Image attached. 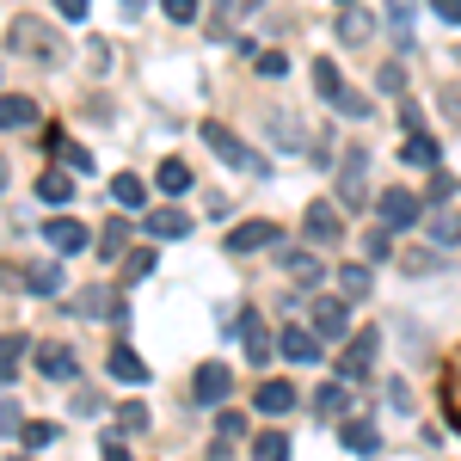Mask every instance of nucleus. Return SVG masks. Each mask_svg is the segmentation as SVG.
<instances>
[{"mask_svg": "<svg viewBox=\"0 0 461 461\" xmlns=\"http://www.w3.org/2000/svg\"><path fill=\"white\" fill-rule=\"evenodd\" d=\"M13 50L32 56V62H43V68H62V62H68V43L50 32L43 19H13Z\"/></svg>", "mask_w": 461, "mask_h": 461, "instance_id": "obj_1", "label": "nucleus"}, {"mask_svg": "<svg viewBox=\"0 0 461 461\" xmlns=\"http://www.w3.org/2000/svg\"><path fill=\"white\" fill-rule=\"evenodd\" d=\"M203 142H210L228 167H240V173H271V167H265V154H252V148L240 142L228 123H215V117H203Z\"/></svg>", "mask_w": 461, "mask_h": 461, "instance_id": "obj_2", "label": "nucleus"}, {"mask_svg": "<svg viewBox=\"0 0 461 461\" xmlns=\"http://www.w3.org/2000/svg\"><path fill=\"white\" fill-rule=\"evenodd\" d=\"M308 332H314L320 345H326V339H332V345L351 339V302H345V295H320L314 308H308Z\"/></svg>", "mask_w": 461, "mask_h": 461, "instance_id": "obj_3", "label": "nucleus"}, {"mask_svg": "<svg viewBox=\"0 0 461 461\" xmlns=\"http://www.w3.org/2000/svg\"><path fill=\"white\" fill-rule=\"evenodd\" d=\"M369 203V154L345 148V167H339V210H363Z\"/></svg>", "mask_w": 461, "mask_h": 461, "instance_id": "obj_4", "label": "nucleus"}, {"mask_svg": "<svg viewBox=\"0 0 461 461\" xmlns=\"http://www.w3.org/2000/svg\"><path fill=\"white\" fill-rule=\"evenodd\" d=\"M375 210H382V228H388V234H406V228H419V221H425V203H419L406 185H388Z\"/></svg>", "mask_w": 461, "mask_h": 461, "instance_id": "obj_5", "label": "nucleus"}, {"mask_svg": "<svg viewBox=\"0 0 461 461\" xmlns=\"http://www.w3.org/2000/svg\"><path fill=\"white\" fill-rule=\"evenodd\" d=\"M234 393V369L228 363H197V375H191V400L197 406H221Z\"/></svg>", "mask_w": 461, "mask_h": 461, "instance_id": "obj_6", "label": "nucleus"}, {"mask_svg": "<svg viewBox=\"0 0 461 461\" xmlns=\"http://www.w3.org/2000/svg\"><path fill=\"white\" fill-rule=\"evenodd\" d=\"M375 351H382V332H375V326H363L351 345H345V357H339V375H345V382H363V375H369V363H375Z\"/></svg>", "mask_w": 461, "mask_h": 461, "instance_id": "obj_7", "label": "nucleus"}, {"mask_svg": "<svg viewBox=\"0 0 461 461\" xmlns=\"http://www.w3.org/2000/svg\"><path fill=\"white\" fill-rule=\"evenodd\" d=\"M74 314H86V320H123V295L111 284H86L80 295H74Z\"/></svg>", "mask_w": 461, "mask_h": 461, "instance_id": "obj_8", "label": "nucleus"}, {"mask_svg": "<svg viewBox=\"0 0 461 461\" xmlns=\"http://www.w3.org/2000/svg\"><path fill=\"white\" fill-rule=\"evenodd\" d=\"M284 240V228L277 221H240V228H228V252H265Z\"/></svg>", "mask_w": 461, "mask_h": 461, "instance_id": "obj_9", "label": "nucleus"}, {"mask_svg": "<svg viewBox=\"0 0 461 461\" xmlns=\"http://www.w3.org/2000/svg\"><path fill=\"white\" fill-rule=\"evenodd\" d=\"M37 375H50V382H74V351L62 339H43L37 345Z\"/></svg>", "mask_w": 461, "mask_h": 461, "instance_id": "obj_10", "label": "nucleus"}, {"mask_svg": "<svg viewBox=\"0 0 461 461\" xmlns=\"http://www.w3.org/2000/svg\"><path fill=\"white\" fill-rule=\"evenodd\" d=\"M302 228H308L314 247H339V234H345V221H339L332 203H308V221H302Z\"/></svg>", "mask_w": 461, "mask_h": 461, "instance_id": "obj_11", "label": "nucleus"}, {"mask_svg": "<svg viewBox=\"0 0 461 461\" xmlns=\"http://www.w3.org/2000/svg\"><path fill=\"white\" fill-rule=\"evenodd\" d=\"M43 240H50V252H86V228L74 215H50L43 221Z\"/></svg>", "mask_w": 461, "mask_h": 461, "instance_id": "obj_12", "label": "nucleus"}, {"mask_svg": "<svg viewBox=\"0 0 461 461\" xmlns=\"http://www.w3.org/2000/svg\"><path fill=\"white\" fill-rule=\"evenodd\" d=\"M221 326H228V332L240 326V339H247V357H252V363H271V332H265V320H258V314H234V320H221Z\"/></svg>", "mask_w": 461, "mask_h": 461, "instance_id": "obj_13", "label": "nucleus"}, {"mask_svg": "<svg viewBox=\"0 0 461 461\" xmlns=\"http://www.w3.org/2000/svg\"><path fill=\"white\" fill-rule=\"evenodd\" d=\"M277 351H284L289 363H320V339L308 326H284V332H277Z\"/></svg>", "mask_w": 461, "mask_h": 461, "instance_id": "obj_14", "label": "nucleus"}, {"mask_svg": "<svg viewBox=\"0 0 461 461\" xmlns=\"http://www.w3.org/2000/svg\"><path fill=\"white\" fill-rule=\"evenodd\" d=\"M252 406H258L265 419H284V412H295V388H289V382H258Z\"/></svg>", "mask_w": 461, "mask_h": 461, "instance_id": "obj_15", "label": "nucleus"}, {"mask_svg": "<svg viewBox=\"0 0 461 461\" xmlns=\"http://www.w3.org/2000/svg\"><path fill=\"white\" fill-rule=\"evenodd\" d=\"M105 369L117 375V382H136V388L148 382V363H142V351H136V345H111V363H105Z\"/></svg>", "mask_w": 461, "mask_h": 461, "instance_id": "obj_16", "label": "nucleus"}, {"mask_svg": "<svg viewBox=\"0 0 461 461\" xmlns=\"http://www.w3.org/2000/svg\"><path fill=\"white\" fill-rule=\"evenodd\" d=\"M142 228L154 240H185V234H191V215L185 210H154V215H142Z\"/></svg>", "mask_w": 461, "mask_h": 461, "instance_id": "obj_17", "label": "nucleus"}, {"mask_svg": "<svg viewBox=\"0 0 461 461\" xmlns=\"http://www.w3.org/2000/svg\"><path fill=\"white\" fill-rule=\"evenodd\" d=\"M25 123H37V99H25V93H0V130H25Z\"/></svg>", "mask_w": 461, "mask_h": 461, "instance_id": "obj_18", "label": "nucleus"}, {"mask_svg": "<svg viewBox=\"0 0 461 461\" xmlns=\"http://www.w3.org/2000/svg\"><path fill=\"white\" fill-rule=\"evenodd\" d=\"M406 167H437L443 160V148H437V136H425V130H406Z\"/></svg>", "mask_w": 461, "mask_h": 461, "instance_id": "obj_19", "label": "nucleus"}, {"mask_svg": "<svg viewBox=\"0 0 461 461\" xmlns=\"http://www.w3.org/2000/svg\"><path fill=\"white\" fill-rule=\"evenodd\" d=\"M32 351V339L25 332H6L0 339V388H13V375H19V357Z\"/></svg>", "mask_w": 461, "mask_h": 461, "instance_id": "obj_20", "label": "nucleus"}, {"mask_svg": "<svg viewBox=\"0 0 461 461\" xmlns=\"http://www.w3.org/2000/svg\"><path fill=\"white\" fill-rule=\"evenodd\" d=\"M37 197H43V203H68V197H74V178L62 173V167L37 173Z\"/></svg>", "mask_w": 461, "mask_h": 461, "instance_id": "obj_21", "label": "nucleus"}, {"mask_svg": "<svg viewBox=\"0 0 461 461\" xmlns=\"http://www.w3.org/2000/svg\"><path fill=\"white\" fill-rule=\"evenodd\" d=\"M369 32H375V25H369L363 6H339V37H345V43H369Z\"/></svg>", "mask_w": 461, "mask_h": 461, "instance_id": "obj_22", "label": "nucleus"}, {"mask_svg": "<svg viewBox=\"0 0 461 461\" xmlns=\"http://www.w3.org/2000/svg\"><path fill=\"white\" fill-rule=\"evenodd\" d=\"M369 284H375V277H369V265H339V295H345V302H363Z\"/></svg>", "mask_w": 461, "mask_h": 461, "instance_id": "obj_23", "label": "nucleus"}, {"mask_svg": "<svg viewBox=\"0 0 461 461\" xmlns=\"http://www.w3.org/2000/svg\"><path fill=\"white\" fill-rule=\"evenodd\" d=\"M154 185H160L167 197H185V191H191V167H185V160H160V173H154Z\"/></svg>", "mask_w": 461, "mask_h": 461, "instance_id": "obj_24", "label": "nucleus"}, {"mask_svg": "<svg viewBox=\"0 0 461 461\" xmlns=\"http://www.w3.org/2000/svg\"><path fill=\"white\" fill-rule=\"evenodd\" d=\"M111 197H117L123 210H142V203H148V185L136 173H117V178H111Z\"/></svg>", "mask_w": 461, "mask_h": 461, "instance_id": "obj_25", "label": "nucleus"}, {"mask_svg": "<svg viewBox=\"0 0 461 461\" xmlns=\"http://www.w3.org/2000/svg\"><path fill=\"white\" fill-rule=\"evenodd\" d=\"M314 406L326 419H345V412H351V388H345V382H326V388L314 393Z\"/></svg>", "mask_w": 461, "mask_h": 461, "instance_id": "obj_26", "label": "nucleus"}, {"mask_svg": "<svg viewBox=\"0 0 461 461\" xmlns=\"http://www.w3.org/2000/svg\"><path fill=\"white\" fill-rule=\"evenodd\" d=\"M430 240H437V247H461V215L456 210H430Z\"/></svg>", "mask_w": 461, "mask_h": 461, "instance_id": "obj_27", "label": "nucleus"}, {"mask_svg": "<svg viewBox=\"0 0 461 461\" xmlns=\"http://www.w3.org/2000/svg\"><path fill=\"white\" fill-rule=\"evenodd\" d=\"M345 449H357V456H375V449H382V430L363 425V419H351V425H345Z\"/></svg>", "mask_w": 461, "mask_h": 461, "instance_id": "obj_28", "label": "nucleus"}, {"mask_svg": "<svg viewBox=\"0 0 461 461\" xmlns=\"http://www.w3.org/2000/svg\"><path fill=\"white\" fill-rule=\"evenodd\" d=\"M252 461H289V437L284 430H258L252 437Z\"/></svg>", "mask_w": 461, "mask_h": 461, "instance_id": "obj_29", "label": "nucleus"}, {"mask_svg": "<svg viewBox=\"0 0 461 461\" xmlns=\"http://www.w3.org/2000/svg\"><path fill=\"white\" fill-rule=\"evenodd\" d=\"M284 265H289V277H295L302 289L320 284V258H314V252H284Z\"/></svg>", "mask_w": 461, "mask_h": 461, "instance_id": "obj_30", "label": "nucleus"}, {"mask_svg": "<svg viewBox=\"0 0 461 461\" xmlns=\"http://www.w3.org/2000/svg\"><path fill=\"white\" fill-rule=\"evenodd\" d=\"M25 289H32V295H56V289H62V265H32V271H25Z\"/></svg>", "mask_w": 461, "mask_h": 461, "instance_id": "obj_31", "label": "nucleus"}, {"mask_svg": "<svg viewBox=\"0 0 461 461\" xmlns=\"http://www.w3.org/2000/svg\"><path fill=\"white\" fill-rule=\"evenodd\" d=\"M314 86H320V99H326V105L345 93V80H339V68H332V56H320V62H314Z\"/></svg>", "mask_w": 461, "mask_h": 461, "instance_id": "obj_32", "label": "nucleus"}, {"mask_svg": "<svg viewBox=\"0 0 461 461\" xmlns=\"http://www.w3.org/2000/svg\"><path fill=\"white\" fill-rule=\"evenodd\" d=\"M375 93H382V99H400V93H406V68H400V62H382V68H375Z\"/></svg>", "mask_w": 461, "mask_h": 461, "instance_id": "obj_33", "label": "nucleus"}, {"mask_svg": "<svg viewBox=\"0 0 461 461\" xmlns=\"http://www.w3.org/2000/svg\"><path fill=\"white\" fill-rule=\"evenodd\" d=\"M265 130H271L284 148H302V123H289V111H271V117H265Z\"/></svg>", "mask_w": 461, "mask_h": 461, "instance_id": "obj_34", "label": "nucleus"}, {"mask_svg": "<svg viewBox=\"0 0 461 461\" xmlns=\"http://www.w3.org/2000/svg\"><path fill=\"white\" fill-rule=\"evenodd\" d=\"M123 240H130V215H117L105 234H99V258H117V252H123Z\"/></svg>", "mask_w": 461, "mask_h": 461, "instance_id": "obj_35", "label": "nucleus"}, {"mask_svg": "<svg viewBox=\"0 0 461 461\" xmlns=\"http://www.w3.org/2000/svg\"><path fill=\"white\" fill-rule=\"evenodd\" d=\"M19 443H25V449H50V443H56V425H50V419H25Z\"/></svg>", "mask_w": 461, "mask_h": 461, "instance_id": "obj_36", "label": "nucleus"}, {"mask_svg": "<svg viewBox=\"0 0 461 461\" xmlns=\"http://www.w3.org/2000/svg\"><path fill=\"white\" fill-rule=\"evenodd\" d=\"M388 25H393V37H400V43L412 37V0H388Z\"/></svg>", "mask_w": 461, "mask_h": 461, "instance_id": "obj_37", "label": "nucleus"}, {"mask_svg": "<svg viewBox=\"0 0 461 461\" xmlns=\"http://www.w3.org/2000/svg\"><path fill=\"white\" fill-rule=\"evenodd\" d=\"M117 430H148V406L142 400H123V406H117Z\"/></svg>", "mask_w": 461, "mask_h": 461, "instance_id": "obj_38", "label": "nucleus"}, {"mask_svg": "<svg viewBox=\"0 0 461 461\" xmlns=\"http://www.w3.org/2000/svg\"><path fill=\"white\" fill-rule=\"evenodd\" d=\"M400 265H406V271H412V277H425V271H443V258H437V252H430V247L406 252V258H400Z\"/></svg>", "mask_w": 461, "mask_h": 461, "instance_id": "obj_39", "label": "nucleus"}, {"mask_svg": "<svg viewBox=\"0 0 461 461\" xmlns=\"http://www.w3.org/2000/svg\"><path fill=\"white\" fill-rule=\"evenodd\" d=\"M258 74H265V80H284V74H289V56H284V50H265V56H258Z\"/></svg>", "mask_w": 461, "mask_h": 461, "instance_id": "obj_40", "label": "nucleus"}, {"mask_svg": "<svg viewBox=\"0 0 461 461\" xmlns=\"http://www.w3.org/2000/svg\"><path fill=\"white\" fill-rule=\"evenodd\" d=\"M363 247H369V258H375V265H388V258H393V234H388V228H375Z\"/></svg>", "mask_w": 461, "mask_h": 461, "instance_id": "obj_41", "label": "nucleus"}, {"mask_svg": "<svg viewBox=\"0 0 461 461\" xmlns=\"http://www.w3.org/2000/svg\"><path fill=\"white\" fill-rule=\"evenodd\" d=\"M123 265H130V277H136V284H142V277H154V265H160V258H154V252H130V258H123Z\"/></svg>", "mask_w": 461, "mask_h": 461, "instance_id": "obj_42", "label": "nucleus"}, {"mask_svg": "<svg viewBox=\"0 0 461 461\" xmlns=\"http://www.w3.org/2000/svg\"><path fill=\"white\" fill-rule=\"evenodd\" d=\"M62 167H68V173H93V154L74 148V142H62Z\"/></svg>", "mask_w": 461, "mask_h": 461, "instance_id": "obj_43", "label": "nucleus"}, {"mask_svg": "<svg viewBox=\"0 0 461 461\" xmlns=\"http://www.w3.org/2000/svg\"><path fill=\"white\" fill-rule=\"evenodd\" d=\"M258 6H265V0H215L221 19H247V13H258Z\"/></svg>", "mask_w": 461, "mask_h": 461, "instance_id": "obj_44", "label": "nucleus"}, {"mask_svg": "<svg viewBox=\"0 0 461 461\" xmlns=\"http://www.w3.org/2000/svg\"><path fill=\"white\" fill-rule=\"evenodd\" d=\"M160 6H167L173 25H191V19H197V0H160Z\"/></svg>", "mask_w": 461, "mask_h": 461, "instance_id": "obj_45", "label": "nucleus"}, {"mask_svg": "<svg viewBox=\"0 0 461 461\" xmlns=\"http://www.w3.org/2000/svg\"><path fill=\"white\" fill-rule=\"evenodd\" d=\"M332 105L345 111V117H369V99H363V93H339V99H332Z\"/></svg>", "mask_w": 461, "mask_h": 461, "instance_id": "obj_46", "label": "nucleus"}, {"mask_svg": "<svg viewBox=\"0 0 461 461\" xmlns=\"http://www.w3.org/2000/svg\"><path fill=\"white\" fill-rule=\"evenodd\" d=\"M215 430H221V437H247V412H221Z\"/></svg>", "mask_w": 461, "mask_h": 461, "instance_id": "obj_47", "label": "nucleus"}, {"mask_svg": "<svg viewBox=\"0 0 461 461\" xmlns=\"http://www.w3.org/2000/svg\"><path fill=\"white\" fill-rule=\"evenodd\" d=\"M430 13H437L443 25H461V0H430Z\"/></svg>", "mask_w": 461, "mask_h": 461, "instance_id": "obj_48", "label": "nucleus"}, {"mask_svg": "<svg viewBox=\"0 0 461 461\" xmlns=\"http://www.w3.org/2000/svg\"><path fill=\"white\" fill-rule=\"evenodd\" d=\"M56 13H62V19H86V13H93V0H56Z\"/></svg>", "mask_w": 461, "mask_h": 461, "instance_id": "obj_49", "label": "nucleus"}, {"mask_svg": "<svg viewBox=\"0 0 461 461\" xmlns=\"http://www.w3.org/2000/svg\"><path fill=\"white\" fill-rule=\"evenodd\" d=\"M0 430H6V437H19V430H25V419H19V406H0Z\"/></svg>", "mask_w": 461, "mask_h": 461, "instance_id": "obj_50", "label": "nucleus"}, {"mask_svg": "<svg viewBox=\"0 0 461 461\" xmlns=\"http://www.w3.org/2000/svg\"><path fill=\"white\" fill-rule=\"evenodd\" d=\"M99 461H130V449H123V437H105V449H99Z\"/></svg>", "mask_w": 461, "mask_h": 461, "instance_id": "obj_51", "label": "nucleus"}, {"mask_svg": "<svg viewBox=\"0 0 461 461\" xmlns=\"http://www.w3.org/2000/svg\"><path fill=\"white\" fill-rule=\"evenodd\" d=\"M123 13H142V0H123Z\"/></svg>", "mask_w": 461, "mask_h": 461, "instance_id": "obj_52", "label": "nucleus"}, {"mask_svg": "<svg viewBox=\"0 0 461 461\" xmlns=\"http://www.w3.org/2000/svg\"><path fill=\"white\" fill-rule=\"evenodd\" d=\"M339 6H357V0H339Z\"/></svg>", "mask_w": 461, "mask_h": 461, "instance_id": "obj_53", "label": "nucleus"}, {"mask_svg": "<svg viewBox=\"0 0 461 461\" xmlns=\"http://www.w3.org/2000/svg\"><path fill=\"white\" fill-rule=\"evenodd\" d=\"M0 185H6V167H0Z\"/></svg>", "mask_w": 461, "mask_h": 461, "instance_id": "obj_54", "label": "nucleus"}]
</instances>
